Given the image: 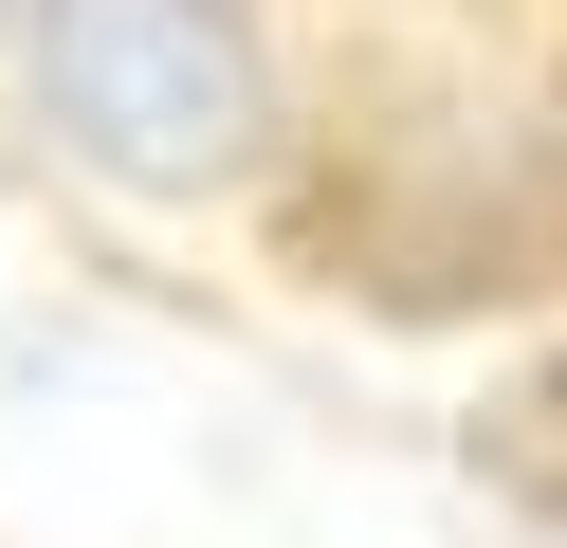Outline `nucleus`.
Here are the masks:
<instances>
[{
  "label": "nucleus",
  "instance_id": "f03ea898",
  "mask_svg": "<svg viewBox=\"0 0 567 548\" xmlns=\"http://www.w3.org/2000/svg\"><path fill=\"white\" fill-rule=\"evenodd\" d=\"M476 457L513 475L530 511H567V365H513V384L476 402Z\"/></svg>",
  "mask_w": 567,
  "mask_h": 548
},
{
  "label": "nucleus",
  "instance_id": "f257e3e1",
  "mask_svg": "<svg viewBox=\"0 0 567 548\" xmlns=\"http://www.w3.org/2000/svg\"><path fill=\"white\" fill-rule=\"evenodd\" d=\"M38 92L128 183H220L257 146V55L220 0H38Z\"/></svg>",
  "mask_w": 567,
  "mask_h": 548
}]
</instances>
